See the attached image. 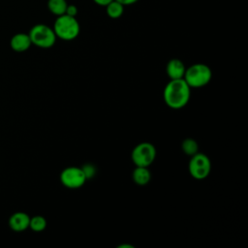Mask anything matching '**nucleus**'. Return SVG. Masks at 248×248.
I'll list each match as a JSON object with an SVG mask.
<instances>
[{"label": "nucleus", "mask_w": 248, "mask_h": 248, "mask_svg": "<svg viewBox=\"0 0 248 248\" xmlns=\"http://www.w3.org/2000/svg\"><path fill=\"white\" fill-rule=\"evenodd\" d=\"M191 96V87L184 78L170 79L163 92V98L166 105L173 109H179L185 107Z\"/></svg>", "instance_id": "nucleus-1"}, {"label": "nucleus", "mask_w": 248, "mask_h": 248, "mask_svg": "<svg viewBox=\"0 0 248 248\" xmlns=\"http://www.w3.org/2000/svg\"><path fill=\"white\" fill-rule=\"evenodd\" d=\"M52 29L57 38L64 41H72L78 36L80 26L76 16L64 14L57 16Z\"/></svg>", "instance_id": "nucleus-2"}, {"label": "nucleus", "mask_w": 248, "mask_h": 248, "mask_svg": "<svg viewBox=\"0 0 248 248\" xmlns=\"http://www.w3.org/2000/svg\"><path fill=\"white\" fill-rule=\"evenodd\" d=\"M212 78L211 69L202 63H196L186 68L184 80L191 88H201L208 84Z\"/></svg>", "instance_id": "nucleus-3"}, {"label": "nucleus", "mask_w": 248, "mask_h": 248, "mask_svg": "<svg viewBox=\"0 0 248 248\" xmlns=\"http://www.w3.org/2000/svg\"><path fill=\"white\" fill-rule=\"evenodd\" d=\"M32 45L41 48H49L56 42V35L51 27L44 23L34 25L28 33Z\"/></svg>", "instance_id": "nucleus-4"}, {"label": "nucleus", "mask_w": 248, "mask_h": 248, "mask_svg": "<svg viewBox=\"0 0 248 248\" xmlns=\"http://www.w3.org/2000/svg\"><path fill=\"white\" fill-rule=\"evenodd\" d=\"M155 146L147 141L137 144L132 150L131 158L136 167H149L156 158Z\"/></svg>", "instance_id": "nucleus-5"}, {"label": "nucleus", "mask_w": 248, "mask_h": 248, "mask_svg": "<svg viewBox=\"0 0 248 248\" xmlns=\"http://www.w3.org/2000/svg\"><path fill=\"white\" fill-rule=\"evenodd\" d=\"M188 169L193 178L202 180L209 175L211 170V161L204 153L197 152L191 156Z\"/></svg>", "instance_id": "nucleus-6"}, {"label": "nucleus", "mask_w": 248, "mask_h": 248, "mask_svg": "<svg viewBox=\"0 0 248 248\" xmlns=\"http://www.w3.org/2000/svg\"><path fill=\"white\" fill-rule=\"evenodd\" d=\"M86 180L81 168L78 167H68L60 173L61 183L69 189L80 188Z\"/></svg>", "instance_id": "nucleus-7"}, {"label": "nucleus", "mask_w": 248, "mask_h": 248, "mask_svg": "<svg viewBox=\"0 0 248 248\" xmlns=\"http://www.w3.org/2000/svg\"><path fill=\"white\" fill-rule=\"evenodd\" d=\"M30 216L22 211L12 214L9 218V227L15 232H23L29 228Z\"/></svg>", "instance_id": "nucleus-8"}, {"label": "nucleus", "mask_w": 248, "mask_h": 248, "mask_svg": "<svg viewBox=\"0 0 248 248\" xmlns=\"http://www.w3.org/2000/svg\"><path fill=\"white\" fill-rule=\"evenodd\" d=\"M32 43L30 37L26 33H16L15 34L10 41L11 48L16 52H23L29 49Z\"/></svg>", "instance_id": "nucleus-9"}, {"label": "nucleus", "mask_w": 248, "mask_h": 248, "mask_svg": "<svg viewBox=\"0 0 248 248\" xmlns=\"http://www.w3.org/2000/svg\"><path fill=\"white\" fill-rule=\"evenodd\" d=\"M186 67L184 63L177 58L170 59L166 67V72L170 79H177V78H183L185 74Z\"/></svg>", "instance_id": "nucleus-10"}, {"label": "nucleus", "mask_w": 248, "mask_h": 248, "mask_svg": "<svg viewBox=\"0 0 248 248\" xmlns=\"http://www.w3.org/2000/svg\"><path fill=\"white\" fill-rule=\"evenodd\" d=\"M134 182L140 186L146 185L151 179V173L147 167H136L132 173Z\"/></svg>", "instance_id": "nucleus-11"}, {"label": "nucleus", "mask_w": 248, "mask_h": 248, "mask_svg": "<svg viewBox=\"0 0 248 248\" xmlns=\"http://www.w3.org/2000/svg\"><path fill=\"white\" fill-rule=\"evenodd\" d=\"M47 9L49 12L58 16L61 15H64L67 8V2L66 0H48L47 1Z\"/></svg>", "instance_id": "nucleus-12"}, {"label": "nucleus", "mask_w": 248, "mask_h": 248, "mask_svg": "<svg viewBox=\"0 0 248 248\" xmlns=\"http://www.w3.org/2000/svg\"><path fill=\"white\" fill-rule=\"evenodd\" d=\"M107 15L111 18H118L124 12V6L116 0H112L106 6Z\"/></svg>", "instance_id": "nucleus-13"}, {"label": "nucleus", "mask_w": 248, "mask_h": 248, "mask_svg": "<svg viewBox=\"0 0 248 248\" xmlns=\"http://www.w3.org/2000/svg\"><path fill=\"white\" fill-rule=\"evenodd\" d=\"M181 148L183 150V152L186 155L189 156H193L194 154H196L197 152H199V145L198 142L196 141V140L191 139V138H187L182 141L181 144Z\"/></svg>", "instance_id": "nucleus-14"}, {"label": "nucleus", "mask_w": 248, "mask_h": 248, "mask_svg": "<svg viewBox=\"0 0 248 248\" xmlns=\"http://www.w3.org/2000/svg\"><path fill=\"white\" fill-rule=\"evenodd\" d=\"M46 227V220L45 217L41 215H36L33 217H30L29 222V228L34 232H42Z\"/></svg>", "instance_id": "nucleus-15"}, {"label": "nucleus", "mask_w": 248, "mask_h": 248, "mask_svg": "<svg viewBox=\"0 0 248 248\" xmlns=\"http://www.w3.org/2000/svg\"><path fill=\"white\" fill-rule=\"evenodd\" d=\"M81 170H82L86 179L92 178L95 175V173H96V169H95L94 165H92V164H86V165L82 166Z\"/></svg>", "instance_id": "nucleus-16"}, {"label": "nucleus", "mask_w": 248, "mask_h": 248, "mask_svg": "<svg viewBox=\"0 0 248 248\" xmlns=\"http://www.w3.org/2000/svg\"><path fill=\"white\" fill-rule=\"evenodd\" d=\"M65 14L71 16H76L78 15V7L76 5H67Z\"/></svg>", "instance_id": "nucleus-17"}, {"label": "nucleus", "mask_w": 248, "mask_h": 248, "mask_svg": "<svg viewBox=\"0 0 248 248\" xmlns=\"http://www.w3.org/2000/svg\"><path fill=\"white\" fill-rule=\"evenodd\" d=\"M116 1L121 3L123 6H130L137 3L139 0H116Z\"/></svg>", "instance_id": "nucleus-18"}, {"label": "nucleus", "mask_w": 248, "mask_h": 248, "mask_svg": "<svg viewBox=\"0 0 248 248\" xmlns=\"http://www.w3.org/2000/svg\"><path fill=\"white\" fill-rule=\"evenodd\" d=\"M97 5L99 6H103V7H106L108 3H110L112 0H93Z\"/></svg>", "instance_id": "nucleus-19"}, {"label": "nucleus", "mask_w": 248, "mask_h": 248, "mask_svg": "<svg viewBox=\"0 0 248 248\" xmlns=\"http://www.w3.org/2000/svg\"><path fill=\"white\" fill-rule=\"evenodd\" d=\"M123 247H128V248H133L132 245H127V244H123L121 246H119V248H123Z\"/></svg>", "instance_id": "nucleus-20"}]
</instances>
